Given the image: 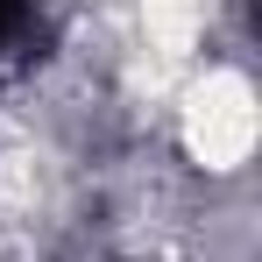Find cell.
Here are the masks:
<instances>
[{"mask_svg":"<svg viewBox=\"0 0 262 262\" xmlns=\"http://www.w3.org/2000/svg\"><path fill=\"white\" fill-rule=\"evenodd\" d=\"M21 7H29V0H0V36H7V29L21 21Z\"/></svg>","mask_w":262,"mask_h":262,"instance_id":"1","label":"cell"}]
</instances>
